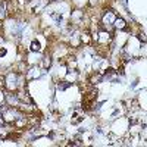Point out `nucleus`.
Here are the masks:
<instances>
[{
	"mask_svg": "<svg viewBox=\"0 0 147 147\" xmlns=\"http://www.w3.org/2000/svg\"><path fill=\"white\" fill-rule=\"evenodd\" d=\"M6 15H7V7H6V3L3 2V3H0V21L5 19Z\"/></svg>",
	"mask_w": 147,
	"mask_h": 147,
	"instance_id": "3",
	"label": "nucleus"
},
{
	"mask_svg": "<svg viewBox=\"0 0 147 147\" xmlns=\"http://www.w3.org/2000/svg\"><path fill=\"white\" fill-rule=\"evenodd\" d=\"M43 65H44V68H49V57L43 59Z\"/></svg>",
	"mask_w": 147,
	"mask_h": 147,
	"instance_id": "5",
	"label": "nucleus"
},
{
	"mask_svg": "<svg viewBox=\"0 0 147 147\" xmlns=\"http://www.w3.org/2000/svg\"><path fill=\"white\" fill-rule=\"evenodd\" d=\"M113 27H115V28H118V30H119V28H121V30H125V28H127V24H125V21H124V19L116 18V19H115V22H113Z\"/></svg>",
	"mask_w": 147,
	"mask_h": 147,
	"instance_id": "1",
	"label": "nucleus"
},
{
	"mask_svg": "<svg viewBox=\"0 0 147 147\" xmlns=\"http://www.w3.org/2000/svg\"><path fill=\"white\" fill-rule=\"evenodd\" d=\"M31 50L32 52H38L40 50V43L38 41H32L31 43Z\"/></svg>",
	"mask_w": 147,
	"mask_h": 147,
	"instance_id": "4",
	"label": "nucleus"
},
{
	"mask_svg": "<svg viewBox=\"0 0 147 147\" xmlns=\"http://www.w3.org/2000/svg\"><path fill=\"white\" fill-rule=\"evenodd\" d=\"M97 2H99V0H91V5H96Z\"/></svg>",
	"mask_w": 147,
	"mask_h": 147,
	"instance_id": "6",
	"label": "nucleus"
},
{
	"mask_svg": "<svg viewBox=\"0 0 147 147\" xmlns=\"http://www.w3.org/2000/svg\"><path fill=\"white\" fill-rule=\"evenodd\" d=\"M81 121H82V112L81 110H77V112L72 115V122L74 124H78V122H81Z\"/></svg>",
	"mask_w": 147,
	"mask_h": 147,
	"instance_id": "2",
	"label": "nucleus"
}]
</instances>
